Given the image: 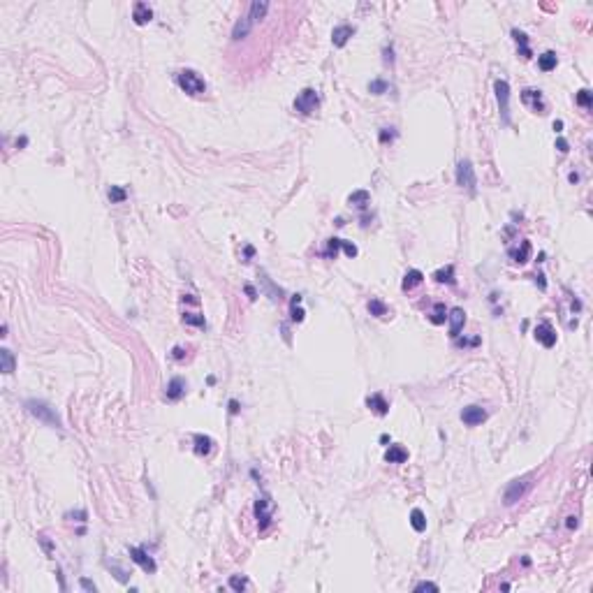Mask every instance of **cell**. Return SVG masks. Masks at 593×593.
<instances>
[{
    "instance_id": "f6af8a7d",
    "label": "cell",
    "mask_w": 593,
    "mask_h": 593,
    "mask_svg": "<svg viewBox=\"0 0 593 593\" xmlns=\"http://www.w3.org/2000/svg\"><path fill=\"white\" fill-rule=\"evenodd\" d=\"M79 584H81V588H84V591H97L95 584H93L91 579H86V577H81V582H79Z\"/></svg>"
},
{
    "instance_id": "277c9868",
    "label": "cell",
    "mask_w": 593,
    "mask_h": 593,
    "mask_svg": "<svg viewBox=\"0 0 593 593\" xmlns=\"http://www.w3.org/2000/svg\"><path fill=\"white\" fill-rule=\"evenodd\" d=\"M318 107H320V95H318V91H313V88H304L294 100V109L296 111H302L304 116L315 114V109Z\"/></svg>"
},
{
    "instance_id": "681fc988",
    "label": "cell",
    "mask_w": 593,
    "mask_h": 593,
    "mask_svg": "<svg viewBox=\"0 0 593 593\" xmlns=\"http://www.w3.org/2000/svg\"><path fill=\"white\" fill-rule=\"evenodd\" d=\"M253 255H255V248H253V246H246V251H244V257H246V262H248V260H251V257H253Z\"/></svg>"
},
{
    "instance_id": "8992f818",
    "label": "cell",
    "mask_w": 593,
    "mask_h": 593,
    "mask_svg": "<svg viewBox=\"0 0 593 593\" xmlns=\"http://www.w3.org/2000/svg\"><path fill=\"white\" fill-rule=\"evenodd\" d=\"M521 102L526 107H530L536 114H545L547 111V104H545V97H542V91L538 88H524L521 91Z\"/></svg>"
},
{
    "instance_id": "7402d4cb",
    "label": "cell",
    "mask_w": 593,
    "mask_h": 593,
    "mask_svg": "<svg viewBox=\"0 0 593 593\" xmlns=\"http://www.w3.org/2000/svg\"><path fill=\"white\" fill-rule=\"evenodd\" d=\"M422 280H424L422 271H420V269H410V271L403 276V283H401V287H403V290H412V287L422 285Z\"/></svg>"
},
{
    "instance_id": "ffe728a7",
    "label": "cell",
    "mask_w": 593,
    "mask_h": 593,
    "mask_svg": "<svg viewBox=\"0 0 593 593\" xmlns=\"http://www.w3.org/2000/svg\"><path fill=\"white\" fill-rule=\"evenodd\" d=\"M14 369H17V360H14L12 350L3 348L0 350V371H3L5 376H10V373H14Z\"/></svg>"
},
{
    "instance_id": "5bb4252c",
    "label": "cell",
    "mask_w": 593,
    "mask_h": 593,
    "mask_svg": "<svg viewBox=\"0 0 593 593\" xmlns=\"http://www.w3.org/2000/svg\"><path fill=\"white\" fill-rule=\"evenodd\" d=\"M151 19H153L151 7H148L146 3H135V7H132V21L137 23V26H146Z\"/></svg>"
},
{
    "instance_id": "7c38bea8",
    "label": "cell",
    "mask_w": 593,
    "mask_h": 593,
    "mask_svg": "<svg viewBox=\"0 0 593 593\" xmlns=\"http://www.w3.org/2000/svg\"><path fill=\"white\" fill-rule=\"evenodd\" d=\"M447 318H450V336L452 338H459L463 325H466V313H463V308H459V306L452 308Z\"/></svg>"
},
{
    "instance_id": "9a60e30c",
    "label": "cell",
    "mask_w": 593,
    "mask_h": 593,
    "mask_svg": "<svg viewBox=\"0 0 593 593\" xmlns=\"http://www.w3.org/2000/svg\"><path fill=\"white\" fill-rule=\"evenodd\" d=\"M354 35V28L352 26H336V28L331 30V42H334V46H345L348 44V40Z\"/></svg>"
},
{
    "instance_id": "4fadbf2b",
    "label": "cell",
    "mask_w": 593,
    "mask_h": 593,
    "mask_svg": "<svg viewBox=\"0 0 593 593\" xmlns=\"http://www.w3.org/2000/svg\"><path fill=\"white\" fill-rule=\"evenodd\" d=\"M186 389H188V382L183 380V378H171L169 380V385H167V389H165V396L169 401H179L186 394Z\"/></svg>"
},
{
    "instance_id": "f1b7e54d",
    "label": "cell",
    "mask_w": 593,
    "mask_h": 593,
    "mask_svg": "<svg viewBox=\"0 0 593 593\" xmlns=\"http://www.w3.org/2000/svg\"><path fill=\"white\" fill-rule=\"evenodd\" d=\"M410 526L417 530V533H422V530H427V517H424V512L420 508H415L410 512Z\"/></svg>"
},
{
    "instance_id": "30bf717a",
    "label": "cell",
    "mask_w": 593,
    "mask_h": 593,
    "mask_svg": "<svg viewBox=\"0 0 593 593\" xmlns=\"http://www.w3.org/2000/svg\"><path fill=\"white\" fill-rule=\"evenodd\" d=\"M255 517H257V524H260V530H264L269 524H271V503H269L267 496L257 498V503H255Z\"/></svg>"
},
{
    "instance_id": "d6a6232c",
    "label": "cell",
    "mask_w": 593,
    "mask_h": 593,
    "mask_svg": "<svg viewBox=\"0 0 593 593\" xmlns=\"http://www.w3.org/2000/svg\"><path fill=\"white\" fill-rule=\"evenodd\" d=\"M107 195H109V200H111V204H121V202H126V197H128L126 188H121V186H111Z\"/></svg>"
},
{
    "instance_id": "83f0119b",
    "label": "cell",
    "mask_w": 593,
    "mask_h": 593,
    "mask_svg": "<svg viewBox=\"0 0 593 593\" xmlns=\"http://www.w3.org/2000/svg\"><path fill=\"white\" fill-rule=\"evenodd\" d=\"M434 280L436 283H447V285H454V267L452 264H447V267L438 269L434 274Z\"/></svg>"
},
{
    "instance_id": "4316f807",
    "label": "cell",
    "mask_w": 593,
    "mask_h": 593,
    "mask_svg": "<svg viewBox=\"0 0 593 593\" xmlns=\"http://www.w3.org/2000/svg\"><path fill=\"white\" fill-rule=\"evenodd\" d=\"M299 304H302V294H294V296H292V302H290V318H292V322H302V320L306 318V311H304Z\"/></svg>"
},
{
    "instance_id": "f5cc1de1",
    "label": "cell",
    "mask_w": 593,
    "mask_h": 593,
    "mask_svg": "<svg viewBox=\"0 0 593 593\" xmlns=\"http://www.w3.org/2000/svg\"><path fill=\"white\" fill-rule=\"evenodd\" d=\"M536 283H540V287H542V290L547 287V283H545V276H542V274H538V276H536Z\"/></svg>"
},
{
    "instance_id": "b9f144b4",
    "label": "cell",
    "mask_w": 593,
    "mask_h": 593,
    "mask_svg": "<svg viewBox=\"0 0 593 593\" xmlns=\"http://www.w3.org/2000/svg\"><path fill=\"white\" fill-rule=\"evenodd\" d=\"M415 591H438V584H434V582H420L415 586Z\"/></svg>"
},
{
    "instance_id": "1f68e13d",
    "label": "cell",
    "mask_w": 593,
    "mask_h": 593,
    "mask_svg": "<svg viewBox=\"0 0 593 593\" xmlns=\"http://www.w3.org/2000/svg\"><path fill=\"white\" fill-rule=\"evenodd\" d=\"M431 322L434 325H443L445 320H447V308H445V304H436L434 306V313H431Z\"/></svg>"
},
{
    "instance_id": "816d5d0a",
    "label": "cell",
    "mask_w": 593,
    "mask_h": 593,
    "mask_svg": "<svg viewBox=\"0 0 593 593\" xmlns=\"http://www.w3.org/2000/svg\"><path fill=\"white\" fill-rule=\"evenodd\" d=\"M565 526H568V528H577V517H568Z\"/></svg>"
},
{
    "instance_id": "ab89813d",
    "label": "cell",
    "mask_w": 593,
    "mask_h": 593,
    "mask_svg": "<svg viewBox=\"0 0 593 593\" xmlns=\"http://www.w3.org/2000/svg\"><path fill=\"white\" fill-rule=\"evenodd\" d=\"M341 248L345 251V255H348V257H354L357 253H360V251H357V246L350 244V241H343V239H341Z\"/></svg>"
},
{
    "instance_id": "8fae6325",
    "label": "cell",
    "mask_w": 593,
    "mask_h": 593,
    "mask_svg": "<svg viewBox=\"0 0 593 593\" xmlns=\"http://www.w3.org/2000/svg\"><path fill=\"white\" fill-rule=\"evenodd\" d=\"M533 336H536L538 343H542L545 348H552L554 343H556V331L552 329V325H547V322H542V325L536 327V331H533Z\"/></svg>"
},
{
    "instance_id": "ee69618b",
    "label": "cell",
    "mask_w": 593,
    "mask_h": 593,
    "mask_svg": "<svg viewBox=\"0 0 593 593\" xmlns=\"http://www.w3.org/2000/svg\"><path fill=\"white\" fill-rule=\"evenodd\" d=\"M392 139H394L392 128H382V132H380V142H382V144H387V142H392Z\"/></svg>"
},
{
    "instance_id": "4dcf8cb0",
    "label": "cell",
    "mask_w": 593,
    "mask_h": 593,
    "mask_svg": "<svg viewBox=\"0 0 593 593\" xmlns=\"http://www.w3.org/2000/svg\"><path fill=\"white\" fill-rule=\"evenodd\" d=\"M260 280H262V283H264V287H267L269 296H271V299H274V302H278V299H280V294H283V292H280V287H276V285H274V283H271V280H269V276H267V274H264V271H260Z\"/></svg>"
},
{
    "instance_id": "9f6ffc18",
    "label": "cell",
    "mask_w": 593,
    "mask_h": 593,
    "mask_svg": "<svg viewBox=\"0 0 593 593\" xmlns=\"http://www.w3.org/2000/svg\"><path fill=\"white\" fill-rule=\"evenodd\" d=\"M568 179H570V183H577V181H579V174H575V171H572Z\"/></svg>"
},
{
    "instance_id": "2e32d148",
    "label": "cell",
    "mask_w": 593,
    "mask_h": 593,
    "mask_svg": "<svg viewBox=\"0 0 593 593\" xmlns=\"http://www.w3.org/2000/svg\"><path fill=\"white\" fill-rule=\"evenodd\" d=\"M385 461L387 463H405L408 461V450L401 445H389L385 452Z\"/></svg>"
},
{
    "instance_id": "7dc6e473",
    "label": "cell",
    "mask_w": 593,
    "mask_h": 593,
    "mask_svg": "<svg viewBox=\"0 0 593 593\" xmlns=\"http://www.w3.org/2000/svg\"><path fill=\"white\" fill-rule=\"evenodd\" d=\"M68 517H77V521H86V512H84V510H77V512H70Z\"/></svg>"
},
{
    "instance_id": "bcb514c9",
    "label": "cell",
    "mask_w": 593,
    "mask_h": 593,
    "mask_svg": "<svg viewBox=\"0 0 593 593\" xmlns=\"http://www.w3.org/2000/svg\"><path fill=\"white\" fill-rule=\"evenodd\" d=\"M556 148H559L561 153H568V151H570V146H568V142H565L563 137H559V139H556Z\"/></svg>"
},
{
    "instance_id": "6da1fadb",
    "label": "cell",
    "mask_w": 593,
    "mask_h": 593,
    "mask_svg": "<svg viewBox=\"0 0 593 593\" xmlns=\"http://www.w3.org/2000/svg\"><path fill=\"white\" fill-rule=\"evenodd\" d=\"M26 408H28L30 415L37 417L40 422L49 424V427H53V429H61V427H63V424H61V417L56 415V410H53V408L46 403V401L30 399V401H26Z\"/></svg>"
},
{
    "instance_id": "7a4b0ae2",
    "label": "cell",
    "mask_w": 593,
    "mask_h": 593,
    "mask_svg": "<svg viewBox=\"0 0 593 593\" xmlns=\"http://www.w3.org/2000/svg\"><path fill=\"white\" fill-rule=\"evenodd\" d=\"M176 81L188 95H202V93L206 91V81L202 79L195 70H181V72L176 74Z\"/></svg>"
},
{
    "instance_id": "db71d44e",
    "label": "cell",
    "mask_w": 593,
    "mask_h": 593,
    "mask_svg": "<svg viewBox=\"0 0 593 593\" xmlns=\"http://www.w3.org/2000/svg\"><path fill=\"white\" fill-rule=\"evenodd\" d=\"M385 61H387V63H392V61H394V58H392V46H389V49H385Z\"/></svg>"
},
{
    "instance_id": "60d3db41",
    "label": "cell",
    "mask_w": 593,
    "mask_h": 593,
    "mask_svg": "<svg viewBox=\"0 0 593 593\" xmlns=\"http://www.w3.org/2000/svg\"><path fill=\"white\" fill-rule=\"evenodd\" d=\"M186 354H188V350L183 348V345H174V348H171V357H174L176 362L186 360Z\"/></svg>"
},
{
    "instance_id": "cb8c5ba5",
    "label": "cell",
    "mask_w": 593,
    "mask_h": 593,
    "mask_svg": "<svg viewBox=\"0 0 593 593\" xmlns=\"http://www.w3.org/2000/svg\"><path fill=\"white\" fill-rule=\"evenodd\" d=\"M512 37H514V42H517V46H519V53L524 58H530L533 53H530V46H528V37H526V33H521V30H517L514 28L512 30Z\"/></svg>"
},
{
    "instance_id": "f546056e",
    "label": "cell",
    "mask_w": 593,
    "mask_h": 593,
    "mask_svg": "<svg viewBox=\"0 0 593 593\" xmlns=\"http://www.w3.org/2000/svg\"><path fill=\"white\" fill-rule=\"evenodd\" d=\"M366 308H369L371 315H376V318H385V315L389 313V308L385 306V304L380 302V299H371L369 304H366Z\"/></svg>"
},
{
    "instance_id": "8d00e7d4",
    "label": "cell",
    "mask_w": 593,
    "mask_h": 593,
    "mask_svg": "<svg viewBox=\"0 0 593 593\" xmlns=\"http://www.w3.org/2000/svg\"><path fill=\"white\" fill-rule=\"evenodd\" d=\"M338 248H341V239H336V236H331V239H327V251H325V257H336Z\"/></svg>"
},
{
    "instance_id": "f907efd6",
    "label": "cell",
    "mask_w": 593,
    "mask_h": 593,
    "mask_svg": "<svg viewBox=\"0 0 593 593\" xmlns=\"http://www.w3.org/2000/svg\"><path fill=\"white\" fill-rule=\"evenodd\" d=\"M244 290H246V294L251 296V299H255V296H257V292H255V287H253V285H246Z\"/></svg>"
},
{
    "instance_id": "c3c4849f",
    "label": "cell",
    "mask_w": 593,
    "mask_h": 593,
    "mask_svg": "<svg viewBox=\"0 0 593 593\" xmlns=\"http://www.w3.org/2000/svg\"><path fill=\"white\" fill-rule=\"evenodd\" d=\"M227 405H229V412H232V415H236V412H239V401H236V399H232Z\"/></svg>"
},
{
    "instance_id": "836d02e7",
    "label": "cell",
    "mask_w": 593,
    "mask_h": 593,
    "mask_svg": "<svg viewBox=\"0 0 593 593\" xmlns=\"http://www.w3.org/2000/svg\"><path fill=\"white\" fill-rule=\"evenodd\" d=\"M183 322H186V325H193V327H204L206 325L204 315H200V313H183Z\"/></svg>"
},
{
    "instance_id": "74e56055",
    "label": "cell",
    "mask_w": 593,
    "mask_h": 593,
    "mask_svg": "<svg viewBox=\"0 0 593 593\" xmlns=\"http://www.w3.org/2000/svg\"><path fill=\"white\" fill-rule=\"evenodd\" d=\"M389 86H387V81H382V79H376V81H371L369 84V91L373 93V95H382V93L387 91Z\"/></svg>"
},
{
    "instance_id": "7bdbcfd3",
    "label": "cell",
    "mask_w": 593,
    "mask_h": 593,
    "mask_svg": "<svg viewBox=\"0 0 593 593\" xmlns=\"http://www.w3.org/2000/svg\"><path fill=\"white\" fill-rule=\"evenodd\" d=\"M478 343H480V336H475V338H459V341H456V345H459V348H468V345H478Z\"/></svg>"
},
{
    "instance_id": "5b68a950",
    "label": "cell",
    "mask_w": 593,
    "mask_h": 593,
    "mask_svg": "<svg viewBox=\"0 0 593 593\" xmlns=\"http://www.w3.org/2000/svg\"><path fill=\"white\" fill-rule=\"evenodd\" d=\"M494 91H496V100H498V109H501L503 123L510 126V84L505 79H496L494 81Z\"/></svg>"
},
{
    "instance_id": "52a82bcc",
    "label": "cell",
    "mask_w": 593,
    "mask_h": 593,
    "mask_svg": "<svg viewBox=\"0 0 593 593\" xmlns=\"http://www.w3.org/2000/svg\"><path fill=\"white\" fill-rule=\"evenodd\" d=\"M128 552H130V559L135 561V563L142 568L144 572H148V575H153L155 570H158V565H155V561L148 556L146 552H144L142 547H128Z\"/></svg>"
},
{
    "instance_id": "ac0fdd59",
    "label": "cell",
    "mask_w": 593,
    "mask_h": 593,
    "mask_svg": "<svg viewBox=\"0 0 593 593\" xmlns=\"http://www.w3.org/2000/svg\"><path fill=\"white\" fill-rule=\"evenodd\" d=\"M253 26H255V23H253L248 17H241L239 21L234 23V28H232V40H236V42H239V40H244L246 35L251 33V28H253Z\"/></svg>"
},
{
    "instance_id": "44dd1931",
    "label": "cell",
    "mask_w": 593,
    "mask_h": 593,
    "mask_svg": "<svg viewBox=\"0 0 593 593\" xmlns=\"http://www.w3.org/2000/svg\"><path fill=\"white\" fill-rule=\"evenodd\" d=\"M267 10H269V3H267V0H255V3L251 5V10H248V14H246V17L251 19L253 23H257L260 19H264Z\"/></svg>"
},
{
    "instance_id": "d590c367",
    "label": "cell",
    "mask_w": 593,
    "mask_h": 593,
    "mask_svg": "<svg viewBox=\"0 0 593 593\" xmlns=\"http://www.w3.org/2000/svg\"><path fill=\"white\" fill-rule=\"evenodd\" d=\"M246 586H248V582H246V577H241V575H232V577H229V588H232V591L241 593Z\"/></svg>"
},
{
    "instance_id": "484cf974",
    "label": "cell",
    "mask_w": 593,
    "mask_h": 593,
    "mask_svg": "<svg viewBox=\"0 0 593 593\" xmlns=\"http://www.w3.org/2000/svg\"><path fill=\"white\" fill-rule=\"evenodd\" d=\"M556 63H559V58H556L554 51H545L542 56H538V65H540L542 72H552L556 68Z\"/></svg>"
},
{
    "instance_id": "603a6c76",
    "label": "cell",
    "mask_w": 593,
    "mask_h": 593,
    "mask_svg": "<svg viewBox=\"0 0 593 593\" xmlns=\"http://www.w3.org/2000/svg\"><path fill=\"white\" fill-rule=\"evenodd\" d=\"M510 257H512V262H517V264L528 262V257H530V244H528V241H521V246H519V248L510 251Z\"/></svg>"
},
{
    "instance_id": "ba28073f",
    "label": "cell",
    "mask_w": 593,
    "mask_h": 593,
    "mask_svg": "<svg viewBox=\"0 0 593 593\" xmlns=\"http://www.w3.org/2000/svg\"><path fill=\"white\" fill-rule=\"evenodd\" d=\"M530 482L528 480H514V482H510L508 489H505V505H514V503L519 501V498L524 496L526 491H528Z\"/></svg>"
},
{
    "instance_id": "6f0895ef",
    "label": "cell",
    "mask_w": 593,
    "mask_h": 593,
    "mask_svg": "<svg viewBox=\"0 0 593 593\" xmlns=\"http://www.w3.org/2000/svg\"><path fill=\"white\" fill-rule=\"evenodd\" d=\"M26 144H28V139H26V137H21V139H17V146H26Z\"/></svg>"
},
{
    "instance_id": "11a10c76",
    "label": "cell",
    "mask_w": 593,
    "mask_h": 593,
    "mask_svg": "<svg viewBox=\"0 0 593 593\" xmlns=\"http://www.w3.org/2000/svg\"><path fill=\"white\" fill-rule=\"evenodd\" d=\"M554 130L561 132V130H563V123H561V121H554Z\"/></svg>"
},
{
    "instance_id": "d4e9b609",
    "label": "cell",
    "mask_w": 593,
    "mask_h": 593,
    "mask_svg": "<svg viewBox=\"0 0 593 593\" xmlns=\"http://www.w3.org/2000/svg\"><path fill=\"white\" fill-rule=\"evenodd\" d=\"M348 202L352 206H357V209H366V206L371 204V195H369V190H354L348 197Z\"/></svg>"
},
{
    "instance_id": "9c48e42d",
    "label": "cell",
    "mask_w": 593,
    "mask_h": 593,
    "mask_svg": "<svg viewBox=\"0 0 593 593\" xmlns=\"http://www.w3.org/2000/svg\"><path fill=\"white\" fill-rule=\"evenodd\" d=\"M461 420L466 427H478V424H482L487 420V410L482 405H468V408L461 410Z\"/></svg>"
},
{
    "instance_id": "f35d334b",
    "label": "cell",
    "mask_w": 593,
    "mask_h": 593,
    "mask_svg": "<svg viewBox=\"0 0 593 593\" xmlns=\"http://www.w3.org/2000/svg\"><path fill=\"white\" fill-rule=\"evenodd\" d=\"M107 565L111 568V570H114V577L118 579V582H128V572L123 570V568H118L116 563H107Z\"/></svg>"
},
{
    "instance_id": "3957f363",
    "label": "cell",
    "mask_w": 593,
    "mask_h": 593,
    "mask_svg": "<svg viewBox=\"0 0 593 593\" xmlns=\"http://www.w3.org/2000/svg\"><path fill=\"white\" fill-rule=\"evenodd\" d=\"M456 186L466 188L470 195H475V188H478V179H475V169L470 165V160H461L456 165Z\"/></svg>"
},
{
    "instance_id": "e575fe53",
    "label": "cell",
    "mask_w": 593,
    "mask_h": 593,
    "mask_svg": "<svg viewBox=\"0 0 593 593\" xmlns=\"http://www.w3.org/2000/svg\"><path fill=\"white\" fill-rule=\"evenodd\" d=\"M577 104H582L584 109H591V104H593V97H591V91L588 88H582V91L577 93Z\"/></svg>"
},
{
    "instance_id": "e0dca14e",
    "label": "cell",
    "mask_w": 593,
    "mask_h": 593,
    "mask_svg": "<svg viewBox=\"0 0 593 593\" xmlns=\"http://www.w3.org/2000/svg\"><path fill=\"white\" fill-rule=\"evenodd\" d=\"M366 405H369L371 410L376 412V415H380V417L389 412V403L385 401V396H382V394H371L369 399H366Z\"/></svg>"
},
{
    "instance_id": "d6986e66",
    "label": "cell",
    "mask_w": 593,
    "mask_h": 593,
    "mask_svg": "<svg viewBox=\"0 0 593 593\" xmlns=\"http://www.w3.org/2000/svg\"><path fill=\"white\" fill-rule=\"evenodd\" d=\"M195 454H200V456H206V454H211V450H213V440L209 438V436H204V434H195Z\"/></svg>"
}]
</instances>
